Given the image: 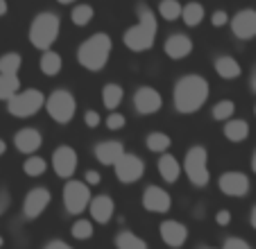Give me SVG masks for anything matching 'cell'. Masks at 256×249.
Instances as JSON below:
<instances>
[{
  "instance_id": "5",
  "label": "cell",
  "mask_w": 256,
  "mask_h": 249,
  "mask_svg": "<svg viewBox=\"0 0 256 249\" xmlns=\"http://www.w3.org/2000/svg\"><path fill=\"white\" fill-rule=\"evenodd\" d=\"M184 170H186V177L190 179L193 186L204 188L208 182H211V172H208V152L206 148L202 145H195L186 152L184 158Z\"/></svg>"
},
{
  "instance_id": "40",
  "label": "cell",
  "mask_w": 256,
  "mask_h": 249,
  "mask_svg": "<svg viewBox=\"0 0 256 249\" xmlns=\"http://www.w3.org/2000/svg\"><path fill=\"white\" fill-rule=\"evenodd\" d=\"M84 182H86L88 186H100L102 177H100V172H96V170H88V172L84 174Z\"/></svg>"
},
{
  "instance_id": "30",
  "label": "cell",
  "mask_w": 256,
  "mask_h": 249,
  "mask_svg": "<svg viewBox=\"0 0 256 249\" xmlns=\"http://www.w3.org/2000/svg\"><path fill=\"white\" fill-rule=\"evenodd\" d=\"M182 18H184V23L188 28H195V25H200L204 20V7L200 2H188V5H184Z\"/></svg>"
},
{
  "instance_id": "42",
  "label": "cell",
  "mask_w": 256,
  "mask_h": 249,
  "mask_svg": "<svg viewBox=\"0 0 256 249\" xmlns=\"http://www.w3.org/2000/svg\"><path fill=\"white\" fill-rule=\"evenodd\" d=\"M44 249H72V247L68 242H64V240H50Z\"/></svg>"
},
{
  "instance_id": "19",
  "label": "cell",
  "mask_w": 256,
  "mask_h": 249,
  "mask_svg": "<svg viewBox=\"0 0 256 249\" xmlns=\"http://www.w3.org/2000/svg\"><path fill=\"white\" fill-rule=\"evenodd\" d=\"M122 156H125V148L118 140H104L96 145V158L102 166H116Z\"/></svg>"
},
{
  "instance_id": "53",
  "label": "cell",
  "mask_w": 256,
  "mask_h": 249,
  "mask_svg": "<svg viewBox=\"0 0 256 249\" xmlns=\"http://www.w3.org/2000/svg\"><path fill=\"white\" fill-rule=\"evenodd\" d=\"M206 249H211V247H206Z\"/></svg>"
},
{
  "instance_id": "48",
  "label": "cell",
  "mask_w": 256,
  "mask_h": 249,
  "mask_svg": "<svg viewBox=\"0 0 256 249\" xmlns=\"http://www.w3.org/2000/svg\"><path fill=\"white\" fill-rule=\"evenodd\" d=\"M252 170H254V174H256V150H254V156H252Z\"/></svg>"
},
{
  "instance_id": "35",
  "label": "cell",
  "mask_w": 256,
  "mask_h": 249,
  "mask_svg": "<svg viewBox=\"0 0 256 249\" xmlns=\"http://www.w3.org/2000/svg\"><path fill=\"white\" fill-rule=\"evenodd\" d=\"M70 234H72V238H78V240L93 238V224H91V220H78L75 224L70 226Z\"/></svg>"
},
{
  "instance_id": "9",
  "label": "cell",
  "mask_w": 256,
  "mask_h": 249,
  "mask_svg": "<svg viewBox=\"0 0 256 249\" xmlns=\"http://www.w3.org/2000/svg\"><path fill=\"white\" fill-rule=\"evenodd\" d=\"M114 168H116L118 182L136 184L140 177H143V172H145V163H143V158L136 156V154H125V156H122L120 161L114 166Z\"/></svg>"
},
{
  "instance_id": "2",
  "label": "cell",
  "mask_w": 256,
  "mask_h": 249,
  "mask_svg": "<svg viewBox=\"0 0 256 249\" xmlns=\"http://www.w3.org/2000/svg\"><path fill=\"white\" fill-rule=\"evenodd\" d=\"M136 14H138V23L127 30L122 41H125V46L132 52H148V50L154 48L156 41V16L143 2L136 7Z\"/></svg>"
},
{
  "instance_id": "20",
  "label": "cell",
  "mask_w": 256,
  "mask_h": 249,
  "mask_svg": "<svg viewBox=\"0 0 256 249\" xmlns=\"http://www.w3.org/2000/svg\"><path fill=\"white\" fill-rule=\"evenodd\" d=\"M91 218L98 222V224H106V222H112L114 213H116V204L109 195H98L96 200H91Z\"/></svg>"
},
{
  "instance_id": "46",
  "label": "cell",
  "mask_w": 256,
  "mask_h": 249,
  "mask_svg": "<svg viewBox=\"0 0 256 249\" xmlns=\"http://www.w3.org/2000/svg\"><path fill=\"white\" fill-rule=\"evenodd\" d=\"M5 152H7V143H5V140H0V156H2Z\"/></svg>"
},
{
  "instance_id": "13",
  "label": "cell",
  "mask_w": 256,
  "mask_h": 249,
  "mask_svg": "<svg viewBox=\"0 0 256 249\" xmlns=\"http://www.w3.org/2000/svg\"><path fill=\"white\" fill-rule=\"evenodd\" d=\"M143 206L150 213H168L172 208V197L159 186H148L143 192Z\"/></svg>"
},
{
  "instance_id": "39",
  "label": "cell",
  "mask_w": 256,
  "mask_h": 249,
  "mask_svg": "<svg viewBox=\"0 0 256 249\" xmlns=\"http://www.w3.org/2000/svg\"><path fill=\"white\" fill-rule=\"evenodd\" d=\"M100 114H98V111H86V114H84V122H86V127H91V130H96L98 124H100Z\"/></svg>"
},
{
  "instance_id": "4",
  "label": "cell",
  "mask_w": 256,
  "mask_h": 249,
  "mask_svg": "<svg viewBox=\"0 0 256 249\" xmlns=\"http://www.w3.org/2000/svg\"><path fill=\"white\" fill-rule=\"evenodd\" d=\"M59 32H62V20L54 12H44L30 25V44L39 50H50L52 44L59 38Z\"/></svg>"
},
{
  "instance_id": "12",
  "label": "cell",
  "mask_w": 256,
  "mask_h": 249,
  "mask_svg": "<svg viewBox=\"0 0 256 249\" xmlns=\"http://www.w3.org/2000/svg\"><path fill=\"white\" fill-rule=\"evenodd\" d=\"M164 100H161V93L152 86H143L134 93V106L140 116H152L161 109Z\"/></svg>"
},
{
  "instance_id": "32",
  "label": "cell",
  "mask_w": 256,
  "mask_h": 249,
  "mask_svg": "<svg viewBox=\"0 0 256 249\" xmlns=\"http://www.w3.org/2000/svg\"><path fill=\"white\" fill-rule=\"evenodd\" d=\"M46 170H48V163L41 156H30L28 161L23 163V172L28 174V177H44Z\"/></svg>"
},
{
  "instance_id": "31",
  "label": "cell",
  "mask_w": 256,
  "mask_h": 249,
  "mask_svg": "<svg viewBox=\"0 0 256 249\" xmlns=\"http://www.w3.org/2000/svg\"><path fill=\"white\" fill-rule=\"evenodd\" d=\"M93 16H96V10H93L91 5H78L75 10L70 12V18H72V23L78 25V28L88 25L93 20Z\"/></svg>"
},
{
  "instance_id": "36",
  "label": "cell",
  "mask_w": 256,
  "mask_h": 249,
  "mask_svg": "<svg viewBox=\"0 0 256 249\" xmlns=\"http://www.w3.org/2000/svg\"><path fill=\"white\" fill-rule=\"evenodd\" d=\"M125 116L122 114H116V111H114L112 116H109V118H106V127H109V130L112 132H118V130H122V127H125Z\"/></svg>"
},
{
  "instance_id": "16",
  "label": "cell",
  "mask_w": 256,
  "mask_h": 249,
  "mask_svg": "<svg viewBox=\"0 0 256 249\" xmlns=\"http://www.w3.org/2000/svg\"><path fill=\"white\" fill-rule=\"evenodd\" d=\"M159 234L168 247H182V244L188 240V229H186V224H182V222H177V220L161 222Z\"/></svg>"
},
{
  "instance_id": "3",
  "label": "cell",
  "mask_w": 256,
  "mask_h": 249,
  "mask_svg": "<svg viewBox=\"0 0 256 249\" xmlns=\"http://www.w3.org/2000/svg\"><path fill=\"white\" fill-rule=\"evenodd\" d=\"M112 38L106 36V34H93V36H88L86 41H84L82 46H80L78 50V62L82 64L86 70H102V68L106 66V62H109V57H112Z\"/></svg>"
},
{
  "instance_id": "25",
  "label": "cell",
  "mask_w": 256,
  "mask_h": 249,
  "mask_svg": "<svg viewBox=\"0 0 256 249\" xmlns=\"http://www.w3.org/2000/svg\"><path fill=\"white\" fill-rule=\"evenodd\" d=\"M20 93V80L18 75H0V100L10 102L14 96Z\"/></svg>"
},
{
  "instance_id": "51",
  "label": "cell",
  "mask_w": 256,
  "mask_h": 249,
  "mask_svg": "<svg viewBox=\"0 0 256 249\" xmlns=\"http://www.w3.org/2000/svg\"><path fill=\"white\" fill-rule=\"evenodd\" d=\"M0 216H2V208H0Z\"/></svg>"
},
{
  "instance_id": "1",
  "label": "cell",
  "mask_w": 256,
  "mask_h": 249,
  "mask_svg": "<svg viewBox=\"0 0 256 249\" xmlns=\"http://www.w3.org/2000/svg\"><path fill=\"white\" fill-rule=\"evenodd\" d=\"M208 82L200 75H184L182 80H177L172 91L174 109L179 114H195L200 111L208 100Z\"/></svg>"
},
{
  "instance_id": "24",
  "label": "cell",
  "mask_w": 256,
  "mask_h": 249,
  "mask_svg": "<svg viewBox=\"0 0 256 249\" xmlns=\"http://www.w3.org/2000/svg\"><path fill=\"white\" fill-rule=\"evenodd\" d=\"M224 136H227V140H232V143H242V140H247V136H250V124H247L245 120H229V122L224 124Z\"/></svg>"
},
{
  "instance_id": "47",
  "label": "cell",
  "mask_w": 256,
  "mask_h": 249,
  "mask_svg": "<svg viewBox=\"0 0 256 249\" xmlns=\"http://www.w3.org/2000/svg\"><path fill=\"white\" fill-rule=\"evenodd\" d=\"M252 226H254V229H256V206H254V208H252Z\"/></svg>"
},
{
  "instance_id": "29",
  "label": "cell",
  "mask_w": 256,
  "mask_h": 249,
  "mask_svg": "<svg viewBox=\"0 0 256 249\" xmlns=\"http://www.w3.org/2000/svg\"><path fill=\"white\" fill-rule=\"evenodd\" d=\"M116 247L118 249H148V242L143 238H138L132 231H120L116 236Z\"/></svg>"
},
{
  "instance_id": "14",
  "label": "cell",
  "mask_w": 256,
  "mask_h": 249,
  "mask_svg": "<svg viewBox=\"0 0 256 249\" xmlns=\"http://www.w3.org/2000/svg\"><path fill=\"white\" fill-rule=\"evenodd\" d=\"M218 184L227 197H245L250 192V177L242 172H224Z\"/></svg>"
},
{
  "instance_id": "43",
  "label": "cell",
  "mask_w": 256,
  "mask_h": 249,
  "mask_svg": "<svg viewBox=\"0 0 256 249\" xmlns=\"http://www.w3.org/2000/svg\"><path fill=\"white\" fill-rule=\"evenodd\" d=\"M7 204H10V195H7V190H2V192H0V208L5 211Z\"/></svg>"
},
{
  "instance_id": "34",
  "label": "cell",
  "mask_w": 256,
  "mask_h": 249,
  "mask_svg": "<svg viewBox=\"0 0 256 249\" xmlns=\"http://www.w3.org/2000/svg\"><path fill=\"white\" fill-rule=\"evenodd\" d=\"M234 114H236V104L232 100H220L213 106V118L216 120H232Z\"/></svg>"
},
{
  "instance_id": "37",
  "label": "cell",
  "mask_w": 256,
  "mask_h": 249,
  "mask_svg": "<svg viewBox=\"0 0 256 249\" xmlns=\"http://www.w3.org/2000/svg\"><path fill=\"white\" fill-rule=\"evenodd\" d=\"M211 23L216 25V28H224V25L229 23V16H227V12H224V10H218V12H213V16H211Z\"/></svg>"
},
{
  "instance_id": "6",
  "label": "cell",
  "mask_w": 256,
  "mask_h": 249,
  "mask_svg": "<svg viewBox=\"0 0 256 249\" xmlns=\"http://www.w3.org/2000/svg\"><path fill=\"white\" fill-rule=\"evenodd\" d=\"M46 111L48 116L59 124H68L72 118H75V111H78V100L70 91H59L50 93V98L46 100Z\"/></svg>"
},
{
  "instance_id": "38",
  "label": "cell",
  "mask_w": 256,
  "mask_h": 249,
  "mask_svg": "<svg viewBox=\"0 0 256 249\" xmlns=\"http://www.w3.org/2000/svg\"><path fill=\"white\" fill-rule=\"evenodd\" d=\"M222 249H252V247H250V242L242 238H229Z\"/></svg>"
},
{
  "instance_id": "7",
  "label": "cell",
  "mask_w": 256,
  "mask_h": 249,
  "mask_svg": "<svg viewBox=\"0 0 256 249\" xmlns=\"http://www.w3.org/2000/svg\"><path fill=\"white\" fill-rule=\"evenodd\" d=\"M46 100H48V98L41 91L28 88V91H20L18 96L12 98V100L7 102V109H10V114L16 116V118H30V116H36L44 109Z\"/></svg>"
},
{
  "instance_id": "27",
  "label": "cell",
  "mask_w": 256,
  "mask_h": 249,
  "mask_svg": "<svg viewBox=\"0 0 256 249\" xmlns=\"http://www.w3.org/2000/svg\"><path fill=\"white\" fill-rule=\"evenodd\" d=\"M145 143H148V150L154 154H166L170 150V145H172V140H170L168 134H164V132H152L148 138H145Z\"/></svg>"
},
{
  "instance_id": "17",
  "label": "cell",
  "mask_w": 256,
  "mask_h": 249,
  "mask_svg": "<svg viewBox=\"0 0 256 249\" xmlns=\"http://www.w3.org/2000/svg\"><path fill=\"white\" fill-rule=\"evenodd\" d=\"M14 145L23 154H36L41 150V145H44V136H41V132L32 130V127H25V130L16 132Z\"/></svg>"
},
{
  "instance_id": "23",
  "label": "cell",
  "mask_w": 256,
  "mask_h": 249,
  "mask_svg": "<svg viewBox=\"0 0 256 249\" xmlns=\"http://www.w3.org/2000/svg\"><path fill=\"white\" fill-rule=\"evenodd\" d=\"M64 68V59L59 52H54V50H46L44 57H41V72L48 77H54L59 75Z\"/></svg>"
},
{
  "instance_id": "18",
  "label": "cell",
  "mask_w": 256,
  "mask_h": 249,
  "mask_svg": "<svg viewBox=\"0 0 256 249\" xmlns=\"http://www.w3.org/2000/svg\"><path fill=\"white\" fill-rule=\"evenodd\" d=\"M164 48L170 59L179 62V59H186L193 52V41H190V36H186V34H172V36H168Z\"/></svg>"
},
{
  "instance_id": "22",
  "label": "cell",
  "mask_w": 256,
  "mask_h": 249,
  "mask_svg": "<svg viewBox=\"0 0 256 249\" xmlns=\"http://www.w3.org/2000/svg\"><path fill=\"white\" fill-rule=\"evenodd\" d=\"M216 72L222 80H238L240 77V72H242V68H240V64H238V59H234V57H218L216 59Z\"/></svg>"
},
{
  "instance_id": "44",
  "label": "cell",
  "mask_w": 256,
  "mask_h": 249,
  "mask_svg": "<svg viewBox=\"0 0 256 249\" xmlns=\"http://www.w3.org/2000/svg\"><path fill=\"white\" fill-rule=\"evenodd\" d=\"M250 88H252V93H256V66H254V70H252V77H250Z\"/></svg>"
},
{
  "instance_id": "21",
  "label": "cell",
  "mask_w": 256,
  "mask_h": 249,
  "mask_svg": "<svg viewBox=\"0 0 256 249\" xmlns=\"http://www.w3.org/2000/svg\"><path fill=\"white\" fill-rule=\"evenodd\" d=\"M156 168H159V174L164 177V182H168V184H174L179 179V174H182V166H179V161L174 156H170V154L159 156Z\"/></svg>"
},
{
  "instance_id": "49",
  "label": "cell",
  "mask_w": 256,
  "mask_h": 249,
  "mask_svg": "<svg viewBox=\"0 0 256 249\" xmlns=\"http://www.w3.org/2000/svg\"><path fill=\"white\" fill-rule=\"evenodd\" d=\"M57 2H62V5H72L75 0H57Z\"/></svg>"
},
{
  "instance_id": "45",
  "label": "cell",
  "mask_w": 256,
  "mask_h": 249,
  "mask_svg": "<svg viewBox=\"0 0 256 249\" xmlns=\"http://www.w3.org/2000/svg\"><path fill=\"white\" fill-rule=\"evenodd\" d=\"M10 12V5H7V0H0V18Z\"/></svg>"
},
{
  "instance_id": "33",
  "label": "cell",
  "mask_w": 256,
  "mask_h": 249,
  "mask_svg": "<svg viewBox=\"0 0 256 249\" xmlns=\"http://www.w3.org/2000/svg\"><path fill=\"white\" fill-rule=\"evenodd\" d=\"M182 12H184V7L179 5L177 0H161V2H159V14L164 16L166 20L182 18Z\"/></svg>"
},
{
  "instance_id": "10",
  "label": "cell",
  "mask_w": 256,
  "mask_h": 249,
  "mask_svg": "<svg viewBox=\"0 0 256 249\" xmlns=\"http://www.w3.org/2000/svg\"><path fill=\"white\" fill-rule=\"evenodd\" d=\"M78 161H80L78 152H75L72 148H68V145L57 148L54 154H52V168L62 179H70L72 174H75V170H78Z\"/></svg>"
},
{
  "instance_id": "50",
  "label": "cell",
  "mask_w": 256,
  "mask_h": 249,
  "mask_svg": "<svg viewBox=\"0 0 256 249\" xmlns=\"http://www.w3.org/2000/svg\"><path fill=\"white\" fill-rule=\"evenodd\" d=\"M2 244H5V240H2V238H0V247H2Z\"/></svg>"
},
{
  "instance_id": "11",
  "label": "cell",
  "mask_w": 256,
  "mask_h": 249,
  "mask_svg": "<svg viewBox=\"0 0 256 249\" xmlns=\"http://www.w3.org/2000/svg\"><path fill=\"white\" fill-rule=\"evenodd\" d=\"M50 190L48 188H32V190L28 192V197H25L23 202V213L28 220H36L39 216H44V211L48 208L50 204Z\"/></svg>"
},
{
  "instance_id": "15",
  "label": "cell",
  "mask_w": 256,
  "mask_h": 249,
  "mask_svg": "<svg viewBox=\"0 0 256 249\" xmlns=\"http://www.w3.org/2000/svg\"><path fill=\"white\" fill-rule=\"evenodd\" d=\"M232 32L242 41L256 36V10H242L232 18Z\"/></svg>"
},
{
  "instance_id": "8",
  "label": "cell",
  "mask_w": 256,
  "mask_h": 249,
  "mask_svg": "<svg viewBox=\"0 0 256 249\" xmlns=\"http://www.w3.org/2000/svg\"><path fill=\"white\" fill-rule=\"evenodd\" d=\"M64 206L70 216H80L91 206V188L86 182H68L64 188Z\"/></svg>"
},
{
  "instance_id": "26",
  "label": "cell",
  "mask_w": 256,
  "mask_h": 249,
  "mask_svg": "<svg viewBox=\"0 0 256 249\" xmlns=\"http://www.w3.org/2000/svg\"><path fill=\"white\" fill-rule=\"evenodd\" d=\"M122 96H125V91H122V86H118V84H106L104 88H102V104L106 106V109H118L122 102Z\"/></svg>"
},
{
  "instance_id": "41",
  "label": "cell",
  "mask_w": 256,
  "mask_h": 249,
  "mask_svg": "<svg viewBox=\"0 0 256 249\" xmlns=\"http://www.w3.org/2000/svg\"><path fill=\"white\" fill-rule=\"evenodd\" d=\"M216 222H218V224H220V226H227L229 222H232V213H229L227 208H222V211H218Z\"/></svg>"
},
{
  "instance_id": "28",
  "label": "cell",
  "mask_w": 256,
  "mask_h": 249,
  "mask_svg": "<svg viewBox=\"0 0 256 249\" xmlns=\"http://www.w3.org/2000/svg\"><path fill=\"white\" fill-rule=\"evenodd\" d=\"M23 66V57L18 52H7L0 57V75H18Z\"/></svg>"
},
{
  "instance_id": "52",
  "label": "cell",
  "mask_w": 256,
  "mask_h": 249,
  "mask_svg": "<svg viewBox=\"0 0 256 249\" xmlns=\"http://www.w3.org/2000/svg\"><path fill=\"white\" fill-rule=\"evenodd\" d=\"M254 116H256V109H254Z\"/></svg>"
}]
</instances>
